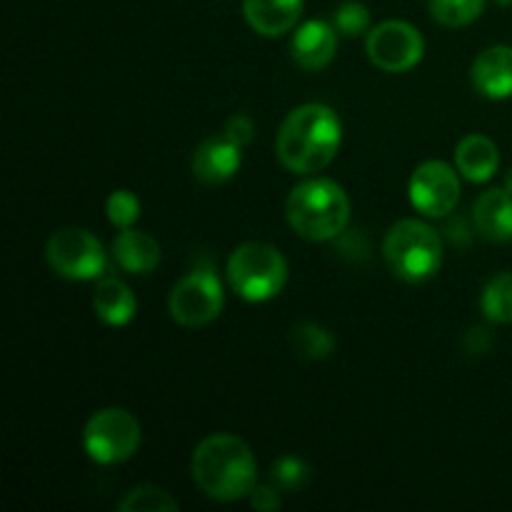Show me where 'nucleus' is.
I'll return each mask as SVG.
<instances>
[{
	"mask_svg": "<svg viewBox=\"0 0 512 512\" xmlns=\"http://www.w3.org/2000/svg\"><path fill=\"white\" fill-rule=\"evenodd\" d=\"M343 145V123L323 103L298 105L285 115L275 138L278 160L298 175H313L328 168Z\"/></svg>",
	"mask_w": 512,
	"mask_h": 512,
	"instance_id": "f257e3e1",
	"label": "nucleus"
},
{
	"mask_svg": "<svg viewBox=\"0 0 512 512\" xmlns=\"http://www.w3.org/2000/svg\"><path fill=\"white\" fill-rule=\"evenodd\" d=\"M190 473L200 493L218 503L248 498L258 485V465L245 440L230 433H215L200 440L190 460Z\"/></svg>",
	"mask_w": 512,
	"mask_h": 512,
	"instance_id": "f03ea898",
	"label": "nucleus"
},
{
	"mask_svg": "<svg viewBox=\"0 0 512 512\" xmlns=\"http://www.w3.org/2000/svg\"><path fill=\"white\" fill-rule=\"evenodd\" d=\"M285 218L300 238L310 243H328L348 230V193L335 180L308 178L288 193Z\"/></svg>",
	"mask_w": 512,
	"mask_h": 512,
	"instance_id": "7ed1b4c3",
	"label": "nucleus"
},
{
	"mask_svg": "<svg viewBox=\"0 0 512 512\" xmlns=\"http://www.w3.org/2000/svg\"><path fill=\"white\" fill-rule=\"evenodd\" d=\"M383 258L395 278L413 285L425 283L443 268V238L423 220H398L385 233Z\"/></svg>",
	"mask_w": 512,
	"mask_h": 512,
	"instance_id": "20e7f679",
	"label": "nucleus"
},
{
	"mask_svg": "<svg viewBox=\"0 0 512 512\" xmlns=\"http://www.w3.org/2000/svg\"><path fill=\"white\" fill-rule=\"evenodd\" d=\"M225 275L235 295L248 303L273 300L288 283V260L270 243H243L230 253Z\"/></svg>",
	"mask_w": 512,
	"mask_h": 512,
	"instance_id": "39448f33",
	"label": "nucleus"
},
{
	"mask_svg": "<svg viewBox=\"0 0 512 512\" xmlns=\"http://www.w3.org/2000/svg\"><path fill=\"white\" fill-rule=\"evenodd\" d=\"M143 443L138 418L123 408H103L85 423L83 448L95 463L118 465L133 458Z\"/></svg>",
	"mask_w": 512,
	"mask_h": 512,
	"instance_id": "423d86ee",
	"label": "nucleus"
},
{
	"mask_svg": "<svg viewBox=\"0 0 512 512\" xmlns=\"http://www.w3.org/2000/svg\"><path fill=\"white\" fill-rule=\"evenodd\" d=\"M225 305V290L213 268H195L170 290V318L183 328H203L213 323Z\"/></svg>",
	"mask_w": 512,
	"mask_h": 512,
	"instance_id": "0eeeda50",
	"label": "nucleus"
},
{
	"mask_svg": "<svg viewBox=\"0 0 512 512\" xmlns=\"http://www.w3.org/2000/svg\"><path fill=\"white\" fill-rule=\"evenodd\" d=\"M45 260L53 273L68 280H95L108 268L103 243L85 228L55 230L45 245Z\"/></svg>",
	"mask_w": 512,
	"mask_h": 512,
	"instance_id": "6e6552de",
	"label": "nucleus"
},
{
	"mask_svg": "<svg viewBox=\"0 0 512 512\" xmlns=\"http://www.w3.org/2000/svg\"><path fill=\"white\" fill-rule=\"evenodd\" d=\"M365 50L375 68L385 73H405L423 60L425 40L415 25L405 20H385L370 28Z\"/></svg>",
	"mask_w": 512,
	"mask_h": 512,
	"instance_id": "1a4fd4ad",
	"label": "nucleus"
},
{
	"mask_svg": "<svg viewBox=\"0 0 512 512\" xmlns=\"http://www.w3.org/2000/svg\"><path fill=\"white\" fill-rule=\"evenodd\" d=\"M410 203L428 218H445L460 203L458 168H450L443 160H428L410 175Z\"/></svg>",
	"mask_w": 512,
	"mask_h": 512,
	"instance_id": "9d476101",
	"label": "nucleus"
},
{
	"mask_svg": "<svg viewBox=\"0 0 512 512\" xmlns=\"http://www.w3.org/2000/svg\"><path fill=\"white\" fill-rule=\"evenodd\" d=\"M243 165V148L235 145L228 135H210L195 148L193 175L203 185H223L233 178Z\"/></svg>",
	"mask_w": 512,
	"mask_h": 512,
	"instance_id": "9b49d317",
	"label": "nucleus"
},
{
	"mask_svg": "<svg viewBox=\"0 0 512 512\" xmlns=\"http://www.w3.org/2000/svg\"><path fill=\"white\" fill-rule=\"evenodd\" d=\"M335 50H338V30L325 20L303 23L295 30L293 43H290V55H293L295 65L308 73L328 68L335 58Z\"/></svg>",
	"mask_w": 512,
	"mask_h": 512,
	"instance_id": "f8f14e48",
	"label": "nucleus"
},
{
	"mask_svg": "<svg viewBox=\"0 0 512 512\" xmlns=\"http://www.w3.org/2000/svg\"><path fill=\"white\" fill-rule=\"evenodd\" d=\"M470 80L480 95L490 100L512 98V48L493 45L473 60Z\"/></svg>",
	"mask_w": 512,
	"mask_h": 512,
	"instance_id": "ddd939ff",
	"label": "nucleus"
},
{
	"mask_svg": "<svg viewBox=\"0 0 512 512\" xmlns=\"http://www.w3.org/2000/svg\"><path fill=\"white\" fill-rule=\"evenodd\" d=\"M243 13L255 33L280 38L298 25L303 0H243Z\"/></svg>",
	"mask_w": 512,
	"mask_h": 512,
	"instance_id": "4468645a",
	"label": "nucleus"
},
{
	"mask_svg": "<svg viewBox=\"0 0 512 512\" xmlns=\"http://www.w3.org/2000/svg\"><path fill=\"white\" fill-rule=\"evenodd\" d=\"M475 230L490 243H510L512 240V195L508 190H485L473 205Z\"/></svg>",
	"mask_w": 512,
	"mask_h": 512,
	"instance_id": "2eb2a0df",
	"label": "nucleus"
},
{
	"mask_svg": "<svg viewBox=\"0 0 512 512\" xmlns=\"http://www.w3.org/2000/svg\"><path fill=\"white\" fill-rule=\"evenodd\" d=\"M113 258L125 273L148 275L160 265L163 250H160V243L153 235L143 233V230L125 228L115 235Z\"/></svg>",
	"mask_w": 512,
	"mask_h": 512,
	"instance_id": "dca6fc26",
	"label": "nucleus"
},
{
	"mask_svg": "<svg viewBox=\"0 0 512 512\" xmlns=\"http://www.w3.org/2000/svg\"><path fill=\"white\" fill-rule=\"evenodd\" d=\"M455 168L470 183H488L500 168L498 145L488 135H468L455 148Z\"/></svg>",
	"mask_w": 512,
	"mask_h": 512,
	"instance_id": "f3484780",
	"label": "nucleus"
},
{
	"mask_svg": "<svg viewBox=\"0 0 512 512\" xmlns=\"http://www.w3.org/2000/svg\"><path fill=\"white\" fill-rule=\"evenodd\" d=\"M93 308L95 315L103 320L105 325L113 328H123L135 318L138 310V300L135 293L118 278H103L93 293Z\"/></svg>",
	"mask_w": 512,
	"mask_h": 512,
	"instance_id": "a211bd4d",
	"label": "nucleus"
},
{
	"mask_svg": "<svg viewBox=\"0 0 512 512\" xmlns=\"http://www.w3.org/2000/svg\"><path fill=\"white\" fill-rule=\"evenodd\" d=\"M290 343L293 350L305 360H325L333 355L335 350V338L328 328L318 323H300L295 325L293 333H290Z\"/></svg>",
	"mask_w": 512,
	"mask_h": 512,
	"instance_id": "6ab92c4d",
	"label": "nucleus"
},
{
	"mask_svg": "<svg viewBox=\"0 0 512 512\" xmlns=\"http://www.w3.org/2000/svg\"><path fill=\"white\" fill-rule=\"evenodd\" d=\"M480 308L490 323H512V273L505 270L488 280L483 298H480Z\"/></svg>",
	"mask_w": 512,
	"mask_h": 512,
	"instance_id": "aec40b11",
	"label": "nucleus"
},
{
	"mask_svg": "<svg viewBox=\"0 0 512 512\" xmlns=\"http://www.w3.org/2000/svg\"><path fill=\"white\" fill-rule=\"evenodd\" d=\"M430 15L445 28H463L478 20L485 10V0H430Z\"/></svg>",
	"mask_w": 512,
	"mask_h": 512,
	"instance_id": "412c9836",
	"label": "nucleus"
},
{
	"mask_svg": "<svg viewBox=\"0 0 512 512\" xmlns=\"http://www.w3.org/2000/svg\"><path fill=\"white\" fill-rule=\"evenodd\" d=\"M178 508V500L158 485H138V488L128 490V495L118 503L120 512H165Z\"/></svg>",
	"mask_w": 512,
	"mask_h": 512,
	"instance_id": "4be33fe9",
	"label": "nucleus"
},
{
	"mask_svg": "<svg viewBox=\"0 0 512 512\" xmlns=\"http://www.w3.org/2000/svg\"><path fill=\"white\" fill-rule=\"evenodd\" d=\"M310 465L298 455H283L270 468V483L278 485L283 493H298L308 485Z\"/></svg>",
	"mask_w": 512,
	"mask_h": 512,
	"instance_id": "5701e85b",
	"label": "nucleus"
},
{
	"mask_svg": "<svg viewBox=\"0 0 512 512\" xmlns=\"http://www.w3.org/2000/svg\"><path fill=\"white\" fill-rule=\"evenodd\" d=\"M105 213H108V220L118 230L133 228L135 220L140 218L138 195L130 193V190H113L105 200Z\"/></svg>",
	"mask_w": 512,
	"mask_h": 512,
	"instance_id": "b1692460",
	"label": "nucleus"
},
{
	"mask_svg": "<svg viewBox=\"0 0 512 512\" xmlns=\"http://www.w3.org/2000/svg\"><path fill=\"white\" fill-rule=\"evenodd\" d=\"M335 30L345 38H360V35L370 33V10L365 8L363 3H355V0H348L345 5H340L335 10L333 18Z\"/></svg>",
	"mask_w": 512,
	"mask_h": 512,
	"instance_id": "393cba45",
	"label": "nucleus"
},
{
	"mask_svg": "<svg viewBox=\"0 0 512 512\" xmlns=\"http://www.w3.org/2000/svg\"><path fill=\"white\" fill-rule=\"evenodd\" d=\"M225 135H228L230 140H233L235 145H240V148H248L250 143H253L255 138V125H253V118L245 113H238L233 115V118L225 123Z\"/></svg>",
	"mask_w": 512,
	"mask_h": 512,
	"instance_id": "a878e982",
	"label": "nucleus"
},
{
	"mask_svg": "<svg viewBox=\"0 0 512 512\" xmlns=\"http://www.w3.org/2000/svg\"><path fill=\"white\" fill-rule=\"evenodd\" d=\"M280 493H283V490H280L278 485L263 483V485H255L253 493H250L248 498H250V505H253L255 510L273 512V510H278L280 505H283V498H280Z\"/></svg>",
	"mask_w": 512,
	"mask_h": 512,
	"instance_id": "bb28decb",
	"label": "nucleus"
},
{
	"mask_svg": "<svg viewBox=\"0 0 512 512\" xmlns=\"http://www.w3.org/2000/svg\"><path fill=\"white\" fill-rule=\"evenodd\" d=\"M465 350L468 355H485L490 348H493V338H490V330L488 328H470L463 338Z\"/></svg>",
	"mask_w": 512,
	"mask_h": 512,
	"instance_id": "cd10ccee",
	"label": "nucleus"
},
{
	"mask_svg": "<svg viewBox=\"0 0 512 512\" xmlns=\"http://www.w3.org/2000/svg\"><path fill=\"white\" fill-rule=\"evenodd\" d=\"M503 188L508 190V193L512 195V168L508 170V173H505V180H503Z\"/></svg>",
	"mask_w": 512,
	"mask_h": 512,
	"instance_id": "c85d7f7f",
	"label": "nucleus"
}]
</instances>
